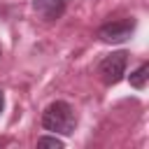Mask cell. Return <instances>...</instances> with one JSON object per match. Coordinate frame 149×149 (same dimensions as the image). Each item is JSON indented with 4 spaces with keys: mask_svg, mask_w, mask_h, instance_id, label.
Returning <instances> with one entry per match:
<instances>
[{
    "mask_svg": "<svg viewBox=\"0 0 149 149\" xmlns=\"http://www.w3.org/2000/svg\"><path fill=\"white\" fill-rule=\"evenodd\" d=\"M77 126V116L70 102L65 100H56L51 102L44 112H42V128L51 130V133H61V135H70Z\"/></svg>",
    "mask_w": 149,
    "mask_h": 149,
    "instance_id": "obj_1",
    "label": "cell"
},
{
    "mask_svg": "<svg viewBox=\"0 0 149 149\" xmlns=\"http://www.w3.org/2000/svg\"><path fill=\"white\" fill-rule=\"evenodd\" d=\"M126 65H128V54L126 51H112L109 56L102 58L100 63V77L105 84H119L126 74Z\"/></svg>",
    "mask_w": 149,
    "mask_h": 149,
    "instance_id": "obj_2",
    "label": "cell"
},
{
    "mask_svg": "<svg viewBox=\"0 0 149 149\" xmlns=\"http://www.w3.org/2000/svg\"><path fill=\"white\" fill-rule=\"evenodd\" d=\"M133 30H135V19H119L100 26L98 37L102 42H126L133 35Z\"/></svg>",
    "mask_w": 149,
    "mask_h": 149,
    "instance_id": "obj_3",
    "label": "cell"
},
{
    "mask_svg": "<svg viewBox=\"0 0 149 149\" xmlns=\"http://www.w3.org/2000/svg\"><path fill=\"white\" fill-rule=\"evenodd\" d=\"M33 7L37 12V16H42L44 21H56L65 12V0H35Z\"/></svg>",
    "mask_w": 149,
    "mask_h": 149,
    "instance_id": "obj_4",
    "label": "cell"
},
{
    "mask_svg": "<svg viewBox=\"0 0 149 149\" xmlns=\"http://www.w3.org/2000/svg\"><path fill=\"white\" fill-rule=\"evenodd\" d=\"M147 77H149V65L147 63L137 65V70L130 72V86L133 88H144L147 86Z\"/></svg>",
    "mask_w": 149,
    "mask_h": 149,
    "instance_id": "obj_5",
    "label": "cell"
},
{
    "mask_svg": "<svg viewBox=\"0 0 149 149\" xmlns=\"http://www.w3.org/2000/svg\"><path fill=\"white\" fill-rule=\"evenodd\" d=\"M37 147H56V149H61L63 142H61L58 137H49V135H44V137L37 140Z\"/></svg>",
    "mask_w": 149,
    "mask_h": 149,
    "instance_id": "obj_6",
    "label": "cell"
},
{
    "mask_svg": "<svg viewBox=\"0 0 149 149\" xmlns=\"http://www.w3.org/2000/svg\"><path fill=\"white\" fill-rule=\"evenodd\" d=\"M2 107H5V98H2V91H0V112H2Z\"/></svg>",
    "mask_w": 149,
    "mask_h": 149,
    "instance_id": "obj_7",
    "label": "cell"
},
{
    "mask_svg": "<svg viewBox=\"0 0 149 149\" xmlns=\"http://www.w3.org/2000/svg\"><path fill=\"white\" fill-rule=\"evenodd\" d=\"M0 54H2V51H0Z\"/></svg>",
    "mask_w": 149,
    "mask_h": 149,
    "instance_id": "obj_8",
    "label": "cell"
}]
</instances>
